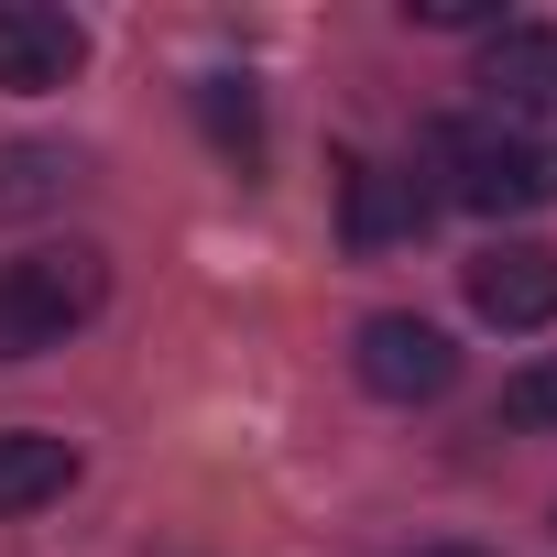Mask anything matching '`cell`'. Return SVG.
Segmentation results:
<instances>
[{
  "mask_svg": "<svg viewBox=\"0 0 557 557\" xmlns=\"http://www.w3.org/2000/svg\"><path fill=\"white\" fill-rule=\"evenodd\" d=\"M470 307H481L492 329H546V318H557V251H546V240H492V251L470 262Z\"/></svg>",
  "mask_w": 557,
  "mask_h": 557,
  "instance_id": "obj_7",
  "label": "cell"
},
{
  "mask_svg": "<svg viewBox=\"0 0 557 557\" xmlns=\"http://www.w3.org/2000/svg\"><path fill=\"white\" fill-rule=\"evenodd\" d=\"M405 23H426V34H459V23H492V0H405Z\"/></svg>",
  "mask_w": 557,
  "mask_h": 557,
  "instance_id": "obj_11",
  "label": "cell"
},
{
  "mask_svg": "<svg viewBox=\"0 0 557 557\" xmlns=\"http://www.w3.org/2000/svg\"><path fill=\"white\" fill-rule=\"evenodd\" d=\"M197 121H208V143H219V153H240V164L262 153V110H251V88H240V77H208V88H197Z\"/></svg>",
  "mask_w": 557,
  "mask_h": 557,
  "instance_id": "obj_9",
  "label": "cell"
},
{
  "mask_svg": "<svg viewBox=\"0 0 557 557\" xmlns=\"http://www.w3.org/2000/svg\"><path fill=\"white\" fill-rule=\"evenodd\" d=\"M503 426H535V437L557 426V350H546V361H524V372L503 383Z\"/></svg>",
  "mask_w": 557,
  "mask_h": 557,
  "instance_id": "obj_10",
  "label": "cell"
},
{
  "mask_svg": "<svg viewBox=\"0 0 557 557\" xmlns=\"http://www.w3.org/2000/svg\"><path fill=\"white\" fill-rule=\"evenodd\" d=\"M88 66V23L55 12V0H0V88H66Z\"/></svg>",
  "mask_w": 557,
  "mask_h": 557,
  "instance_id": "obj_6",
  "label": "cell"
},
{
  "mask_svg": "<svg viewBox=\"0 0 557 557\" xmlns=\"http://www.w3.org/2000/svg\"><path fill=\"white\" fill-rule=\"evenodd\" d=\"M361 383L383 394V405H437L448 383H459V350H448V329L437 318H405V307H383V318H361Z\"/></svg>",
  "mask_w": 557,
  "mask_h": 557,
  "instance_id": "obj_4",
  "label": "cell"
},
{
  "mask_svg": "<svg viewBox=\"0 0 557 557\" xmlns=\"http://www.w3.org/2000/svg\"><path fill=\"white\" fill-rule=\"evenodd\" d=\"M426 197L481 208V219H524L557 208V132H503V121H426Z\"/></svg>",
  "mask_w": 557,
  "mask_h": 557,
  "instance_id": "obj_1",
  "label": "cell"
},
{
  "mask_svg": "<svg viewBox=\"0 0 557 557\" xmlns=\"http://www.w3.org/2000/svg\"><path fill=\"white\" fill-rule=\"evenodd\" d=\"M77 481V448L45 437V426H0V513H34Z\"/></svg>",
  "mask_w": 557,
  "mask_h": 557,
  "instance_id": "obj_8",
  "label": "cell"
},
{
  "mask_svg": "<svg viewBox=\"0 0 557 557\" xmlns=\"http://www.w3.org/2000/svg\"><path fill=\"white\" fill-rule=\"evenodd\" d=\"M426 219H437V197H426L405 164L339 153V230H350V251H394V240H416Z\"/></svg>",
  "mask_w": 557,
  "mask_h": 557,
  "instance_id": "obj_5",
  "label": "cell"
},
{
  "mask_svg": "<svg viewBox=\"0 0 557 557\" xmlns=\"http://www.w3.org/2000/svg\"><path fill=\"white\" fill-rule=\"evenodd\" d=\"M99 296H110V262H99L88 240L0 262V361H34V350H55L66 329H88V318H99Z\"/></svg>",
  "mask_w": 557,
  "mask_h": 557,
  "instance_id": "obj_2",
  "label": "cell"
},
{
  "mask_svg": "<svg viewBox=\"0 0 557 557\" xmlns=\"http://www.w3.org/2000/svg\"><path fill=\"white\" fill-rule=\"evenodd\" d=\"M426 557H481V546H426Z\"/></svg>",
  "mask_w": 557,
  "mask_h": 557,
  "instance_id": "obj_12",
  "label": "cell"
},
{
  "mask_svg": "<svg viewBox=\"0 0 557 557\" xmlns=\"http://www.w3.org/2000/svg\"><path fill=\"white\" fill-rule=\"evenodd\" d=\"M470 88H481V121H503V132H557V23H492Z\"/></svg>",
  "mask_w": 557,
  "mask_h": 557,
  "instance_id": "obj_3",
  "label": "cell"
}]
</instances>
